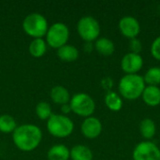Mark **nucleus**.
<instances>
[{
  "mask_svg": "<svg viewBox=\"0 0 160 160\" xmlns=\"http://www.w3.org/2000/svg\"><path fill=\"white\" fill-rule=\"evenodd\" d=\"M12 140L18 149L30 152L39 145L42 140V132L38 127L25 124L16 128L12 134Z\"/></svg>",
  "mask_w": 160,
  "mask_h": 160,
  "instance_id": "1",
  "label": "nucleus"
},
{
  "mask_svg": "<svg viewBox=\"0 0 160 160\" xmlns=\"http://www.w3.org/2000/svg\"><path fill=\"white\" fill-rule=\"evenodd\" d=\"M118 88L124 98L135 100L142 96L145 88V82L143 77L138 74H127L121 78Z\"/></svg>",
  "mask_w": 160,
  "mask_h": 160,
  "instance_id": "2",
  "label": "nucleus"
},
{
  "mask_svg": "<svg viewBox=\"0 0 160 160\" xmlns=\"http://www.w3.org/2000/svg\"><path fill=\"white\" fill-rule=\"evenodd\" d=\"M47 129L51 135L56 138H67L74 129V124L70 118L62 114H52L47 120Z\"/></svg>",
  "mask_w": 160,
  "mask_h": 160,
  "instance_id": "3",
  "label": "nucleus"
},
{
  "mask_svg": "<svg viewBox=\"0 0 160 160\" xmlns=\"http://www.w3.org/2000/svg\"><path fill=\"white\" fill-rule=\"evenodd\" d=\"M24 32L35 38H42L48 31V22L46 18L39 13H31L27 15L22 22Z\"/></svg>",
  "mask_w": 160,
  "mask_h": 160,
  "instance_id": "4",
  "label": "nucleus"
},
{
  "mask_svg": "<svg viewBox=\"0 0 160 160\" xmlns=\"http://www.w3.org/2000/svg\"><path fill=\"white\" fill-rule=\"evenodd\" d=\"M69 105L71 111L77 115L82 117H90L96 109L94 99L85 93H78L70 98Z\"/></svg>",
  "mask_w": 160,
  "mask_h": 160,
  "instance_id": "5",
  "label": "nucleus"
},
{
  "mask_svg": "<svg viewBox=\"0 0 160 160\" xmlns=\"http://www.w3.org/2000/svg\"><path fill=\"white\" fill-rule=\"evenodd\" d=\"M69 38L68 27L63 22H55L48 28L46 34V43L54 49H59L66 45Z\"/></svg>",
  "mask_w": 160,
  "mask_h": 160,
  "instance_id": "6",
  "label": "nucleus"
},
{
  "mask_svg": "<svg viewBox=\"0 0 160 160\" xmlns=\"http://www.w3.org/2000/svg\"><path fill=\"white\" fill-rule=\"evenodd\" d=\"M77 30L80 37L86 42H92L99 37V22L92 16H84L81 18L77 24Z\"/></svg>",
  "mask_w": 160,
  "mask_h": 160,
  "instance_id": "7",
  "label": "nucleus"
},
{
  "mask_svg": "<svg viewBox=\"0 0 160 160\" xmlns=\"http://www.w3.org/2000/svg\"><path fill=\"white\" fill-rule=\"evenodd\" d=\"M133 160H160V149L152 142H142L133 150Z\"/></svg>",
  "mask_w": 160,
  "mask_h": 160,
  "instance_id": "8",
  "label": "nucleus"
},
{
  "mask_svg": "<svg viewBox=\"0 0 160 160\" xmlns=\"http://www.w3.org/2000/svg\"><path fill=\"white\" fill-rule=\"evenodd\" d=\"M119 29L123 36L132 39L140 34L141 25L136 18L132 16H125L119 22Z\"/></svg>",
  "mask_w": 160,
  "mask_h": 160,
  "instance_id": "9",
  "label": "nucleus"
},
{
  "mask_svg": "<svg viewBox=\"0 0 160 160\" xmlns=\"http://www.w3.org/2000/svg\"><path fill=\"white\" fill-rule=\"evenodd\" d=\"M143 66L142 57L140 54L128 52L121 60V68L127 74H137Z\"/></svg>",
  "mask_w": 160,
  "mask_h": 160,
  "instance_id": "10",
  "label": "nucleus"
},
{
  "mask_svg": "<svg viewBox=\"0 0 160 160\" xmlns=\"http://www.w3.org/2000/svg\"><path fill=\"white\" fill-rule=\"evenodd\" d=\"M81 129L82 135L85 138L96 139L100 135L102 131V124L98 118L90 116L85 118V120L82 122Z\"/></svg>",
  "mask_w": 160,
  "mask_h": 160,
  "instance_id": "11",
  "label": "nucleus"
},
{
  "mask_svg": "<svg viewBox=\"0 0 160 160\" xmlns=\"http://www.w3.org/2000/svg\"><path fill=\"white\" fill-rule=\"evenodd\" d=\"M142 100L150 107H156L160 104V88L158 86H145L142 94Z\"/></svg>",
  "mask_w": 160,
  "mask_h": 160,
  "instance_id": "12",
  "label": "nucleus"
},
{
  "mask_svg": "<svg viewBox=\"0 0 160 160\" xmlns=\"http://www.w3.org/2000/svg\"><path fill=\"white\" fill-rule=\"evenodd\" d=\"M50 97L54 103L59 105L68 104V101L70 100V96L68 89L61 85L52 87L50 92Z\"/></svg>",
  "mask_w": 160,
  "mask_h": 160,
  "instance_id": "13",
  "label": "nucleus"
},
{
  "mask_svg": "<svg viewBox=\"0 0 160 160\" xmlns=\"http://www.w3.org/2000/svg\"><path fill=\"white\" fill-rule=\"evenodd\" d=\"M57 56L64 62H73L79 57V51L72 45L66 44L57 50Z\"/></svg>",
  "mask_w": 160,
  "mask_h": 160,
  "instance_id": "14",
  "label": "nucleus"
},
{
  "mask_svg": "<svg viewBox=\"0 0 160 160\" xmlns=\"http://www.w3.org/2000/svg\"><path fill=\"white\" fill-rule=\"evenodd\" d=\"M69 156L72 160H93V153L90 148L82 144L72 147Z\"/></svg>",
  "mask_w": 160,
  "mask_h": 160,
  "instance_id": "15",
  "label": "nucleus"
},
{
  "mask_svg": "<svg viewBox=\"0 0 160 160\" xmlns=\"http://www.w3.org/2000/svg\"><path fill=\"white\" fill-rule=\"evenodd\" d=\"M49 160H68L70 158L69 150L63 144H57L51 147L47 154Z\"/></svg>",
  "mask_w": 160,
  "mask_h": 160,
  "instance_id": "16",
  "label": "nucleus"
},
{
  "mask_svg": "<svg viewBox=\"0 0 160 160\" xmlns=\"http://www.w3.org/2000/svg\"><path fill=\"white\" fill-rule=\"evenodd\" d=\"M96 50L102 55L109 56L114 52L115 46L114 43L107 38H99L95 43Z\"/></svg>",
  "mask_w": 160,
  "mask_h": 160,
  "instance_id": "17",
  "label": "nucleus"
},
{
  "mask_svg": "<svg viewBox=\"0 0 160 160\" xmlns=\"http://www.w3.org/2000/svg\"><path fill=\"white\" fill-rule=\"evenodd\" d=\"M157 131V127L155 122L150 118L143 119L140 124V132L142 136L146 140H151Z\"/></svg>",
  "mask_w": 160,
  "mask_h": 160,
  "instance_id": "18",
  "label": "nucleus"
},
{
  "mask_svg": "<svg viewBox=\"0 0 160 160\" xmlns=\"http://www.w3.org/2000/svg\"><path fill=\"white\" fill-rule=\"evenodd\" d=\"M47 51V43L43 38H34L29 45V52L34 57H41Z\"/></svg>",
  "mask_w": 160,
  "mask_h": 160,
  "instance_id": "19",
  "label": "nucleus"
},
{
  "mask_svg": "<svg viewBox=\"0 0 160 160\" xmlns=\"http://www.w3.org/2000/svg\"><path fill=\"white\" fill-rule=\"evenodd\" d=\"M106 106L112 112H118L123 107L122 98L114 92H109L105 97Z\"/></svg>",
  "mask_w": 160,
  "mask_h": 160,
  "instance_id": "20",
  "label": "nucleus"
},
{
  "mask_svg": "<svg viewBox=\"0 0 160 160\" xmlns=\"http://www.w3.org/2000/svg\"><path fill=\"white\" fill-rule=\"evenodd\" d=\"M144 82L148 85L158 86L160 84V67L150 68L143 76Z\"/></svg>",
  "mask_w": 160,
  "mask_h": 160,
  "instance_id": "21",
  "label": "nucleus"
},
{
  "mask_svg": "<svg viewBox=\"0 0 160 160\" xmlns=\"http://www.w3.org/2000/svg\"><path fill=\"white\" fill-rule=\"evenodd\" d=\"M17 124L15 119L8 114H3L0 116V131L3 133H13L16 129Z\"/></svg>",
  "mask_w": 160,
  "mask_h": 160,
  "instance_id": "22",
  "label": "nucleus"
},
{
  "mask_svg": "<svg viewBox=\"0 0 160 160\" xmlns=\"http://www.w3.org/2000/svg\"><path fill=\"white\" fill-rule=\"evenodd\" d=\"M36 114L41 120H48L52 115V107L48 102L41 101L36 106Z\"/></svg>",
  "mask_w": 160,
  "mask_h": 160,
  "instance_id": "23",
  "label": "nucleus"
},
{
  "mask_svg": "<svg viewBox=\"0 0 160 160\" xmlns=\"http://www.w3.org/2000/svg\"><path fill=\"white\" fill-rule=\"evenodd\" d=\"M129 49L131 51V52L136 53V54H140V52L142 50V45L140 39H138L137 38L130 39L129 41Z\"/></svg>",
  "mask_w": 160,
  "mask_h": 160,
  "instance_id": "24",
  "label": "nucleus"
},
{
  "mask_svg": "<svg viewBox=\"0 0 160 160\" xmlns=\"http://www.w3.org/2000/svg\"><path fill=\"white\" fill-rule=\"evenodd\" d=\"M151 54L154 58L160 61V36L153 41L151 45Z\"/></svg>",
  "mask_w": 160,
  "mask_h": 160,
  "instance_id": "25",
  "label": "nucleus"
},
{
  "mask_svg": "<svg viewBox=\"0 0 160 160\" xmlns=\"http://www.w3.org/2000/svg\"><path fill=\"white\" fill-rule=\"evenodd\" d=\"M61 110H62V112H63V113H65V114L69 113L70 112H72V111H71V107H70V105H69L68 103V104H64V105H62Z\"/></svg>",
  "mask_w": 160,
  "mask_h": 160,
  "instance_id": "26",
  "label": "nucleus"
}]
</instances>
